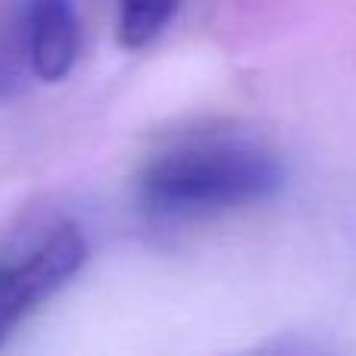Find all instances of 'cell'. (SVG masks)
Listing matches in <instances>:
<instances>
[{"mask_svg": "<svg viewBox=\"0 0 356 356\" xmlns=\"http://www.w3.org/2000/svg\"><path fill=\"white\" fill-rule=\"evenodd\" d=\"M284 178V163L263 144L207 138L154 156L138 178V197L160 219H203L272 200Z\"/></svg>", "mask_w": 356, "mask_h": 356, "instance_id": "obj_1", "label": "cell"}, {"mask_svg": "<svg viewBox=\"0 0 356 356\" xmlns=\"http://www.w3.org/2000/svg\"><path fill=\"white\" fill-rule=\"evenodd\" d=\"M25 66L41 81H60L81 54V22L72 0H25L22 3Z\"/></svg>", "mask_w": 356, "mask_h": 356, "instance_id": "obj_3", "label": "cell"}, {"mask_svg": "<svg viewBox=\"0 0 356 356\" xmlns=\"http://www.w3.org/2000/svg\"><path fill=\"white\" fill-rule=\"evenodd\" d=\"M19 79H22V69H19V50L13 44L0 41V97L13 94L19 88Z\"/></svg>", "mask_w": 356, "mask_h": 356, "instance_id": "obj_5", "label": "cell"}, {"mask_svg": "<svg viewBox=\"0 0 356 356\" xmlns=\"http://www.w3.org/2000/svg\"><path fill=\"white\" fill-rule=\"evenodd\" d=\"M119 41L129 50H144L172 25L184 0H116Z\"/></svg>", "mask_w": 356, "mask_h": 356, "instance_id": "obj_4", "label": "cell"}, {"mask_svg": "<svg viewBox=\"0 0 356 356\" xmlns=\"http://www.w3.org/2000/svg\"><path fill=\"white\" fill-rule=\"evenodd\" d=\"M88 259V241L81 228L56 225L22 259L0 263V347L41 303L60 294L81 272Z\"/></svg>", "mask_w": 356, "mask_h": 356, "instance_id": "obj_2", "label": "cell"}]
</instances>
